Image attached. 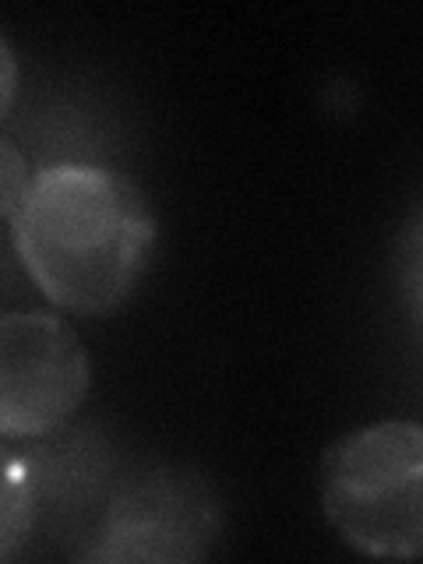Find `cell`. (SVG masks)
<instances>
[{
	"instance_id": "1",
	"label": "cell",
	"mask_w": 423,
	"mask_h": 564,
	"mask_svg": "<svg viewBox=\"0 0 423 564\" xmlns=\"http://www.w3.org/2000/svg\"><path fill=\"white\" fill-rule=\"evenodd\" d=\"M155 240L159 219L145 187L96 163L35 170L11 223V243L35 290L75 317H106L128 304Z\"/></svg>"
},
{
	"instance_id": "2",
	"label": "cell",
	"mask_w": 423,
	"mask_h": 564,
	"mask_svg": "<svg viewBox=\"0 0 423 564\" xmlns=\"http://www.w3.org/2000/svg\"><path fill=\"white\" fill-rule=\"evenodd\" d=\"M322 511L364 557H423V423L378 420L322 455Z\"/></svg>"
},
{
	"instance_id": "3",
	"label": "cell",
	"mask_w": 423,
	"mask_h": 564,
	"mask_svg": "<svg viewBox=\"0 0 423 564\" xmlns=\"http://www.w3.org/2000/svg\"><path fill=\"white\" fill-rule=\"evenodd\" d=\"M223 536L216 490L184 466H155L113 487L85 561H205Z\"/></svg>"
},
{
	"instance_id": "4",
	"label": "cell",
	"mask_w": 423,
	"mask_h": 564,
	"mask_svg": "<svg viewBox=\"0 0 423 564\" xmlns=\"http://www.w3.org/2000/svg\"><path fill=\"white\" fill-rule=\"evenodd\" d=\"M93 384L78 332L53 311L0 317V434L8 441L57 437Z\"/></svg>"
},
{
	"instance_id": "5",
	"label": "cell",
	"mask_w": 423,
	"mask_h": 564,
	"mask_svg": "<svg viewBox=\"0 0 423 564\" xmlns=\"http://www.w3.org/2000/svg\"><path fill=\"white\" fill-rule=\"evenodd\" d=\"M0 557L11 561L40 519V490H35L25 455H8L4 466V505H0Z\"/></svg>"
},
{
	"instance_id": "6",
	"label": "cell",
	"mask_w": 423,
	"mask_h": 564,
	"mask_svg": "<svg viewBox=\"0 0 423 564\" xmlns=\"http://www.w3.org/2000/svg\"><path fill=\"white\" fill-rule=\"evenodd\" d=\"M395 264H399V293L405 300V311H410L416 328L423 332V205L402 229Z\"/></svg>"
},
{
	"instance_id": "7",
	"label": "cell",
	"mask_w": 423,
	"mask_h": 564,
	"mask_svg": "<svg viewBox=\"0 0 423 564\" xmlns=\"http://www.w3.org/2000/svg\"><path fill=\"white\" fill-rule=\"evenodd\" d=\"M32 176L25 155L14 149V141L4 138L0 141V208H4V219L8 226L18 219L25 198H29V187H32Z\"/></svg>"
},
{
	"instance_id": "8",
	"label": "cell",
	"mask_w": 423,
	"mask_h": 564,
	"mask_svg": "<svg viewBox=\"0 0 423 564\" xmlns=\"http://www.w3.org/2000/svg\"><path fill=\"white\" fill-rule=\"evenodd\" d=\"M0 67H4V82H0V110H4V117H8L11 113V102H14V88H18L14 53H11V43L8 40L0 43Z\"/></svg>"
}]
</instances>
